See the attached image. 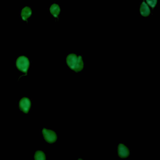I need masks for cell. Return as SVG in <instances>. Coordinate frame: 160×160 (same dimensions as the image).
I'll return each mask as SVG.
<instances>
[{
	"mask_svg": "<svg viewBox=\"0 0 160 160\" xmlns=\"http://www.w3.org/2000/svg\"><path fill=\"white\" fill-rule=\"evenodd\" d=\"M66 62L68 66L76 72L81 71L84 67L81 56H77L75 54H69L66 58Z\"/></svg>",
	"mask_w": 160,
	"mask_h": 160,
	"instance_id": "6da1fadb",
	"label": "cell"
},
{
	"mask_svg": "<svg viewBox=\"0 0 160 160\" xmlns=\"http://www.w3.org/2000/svg\"><path fill=\"white\" fill-rule=\"evenodd\" d=\"M146 1L148 4L152 8H154L157 3V0H146Z\"/></svg>",
	"mask_w": 160,
	"mask_h": 160,
	"instance_id": "30bf717a",
	"label": "cell"
},
{
	"mask_svg": "<svg viewBox=\"0 0 160 160\" xmlns=\"http://www.w3.org/2000/svg\"><path fill=\"white\" fill-rule=\"evenodd\" d=\"M35 160H46V156L43 151H37L34 154Z\"/></svg>",
	"mask_w": 160,
	"mask_h": 160,
	"instance_id": "9c48e42d",
	"label": "cell"
},
{
	"mask_svg": "<svg viewBox=\"0 0 160 160\" xmlns=\"http://www.w3.org/2000/svg\"><path fill=\"white\" fill-rule=\"evenodd\" d=\"M42 132L44 138L47 142L49 143H52L56 141L57 136L54 131L50 129H46V128H43Z\"/></svg>",
	"mask_w": 160,
	"mask_h": 160,
	"instance_id": "3957f363",
	"label": "cell"
},
{
	"mask_svg": "<svg viewBox=\"0 0 160 160\" xmlns=\"http://www.w3.org/2000/svg\"><path fill=\"white\" fill-rule=\"evenodd\" d=\"M19 107L20 109L25 113L28 112L30 107H31V101L27 98H22L19 102Z\"/></svg>",
	"mask_w": 160,
	"mask_h": 160,
	"instance_id": "277c9868",
	"label": "cell"
},
{
	"mask_svg": "<svg viewBox=\"0 0 160 160\" xmlns=\"http://www.w3.org/2000/svg\"><path fill=\"white\" fill-rule=\"evenodd\" d=\"M49 10H50V12L52 14V15L53 16H54L55 18H57L60 12V8L56 4H52L50 7Z\"/></svg>",
	"mask_w": 160,
	"mask_h": 160,
	"instance_id": "ba28073f",
	"label": "cell"
},
{
	"mask_svg": "<svg viewBox=\"0 0 160 160\" xmlns=\"http://www.w3.org/2000/svg\"><path fill=\"white\" fill-rule=\"evenodd\" d=\"M118 154L121 158H126L129 154V151L128 148L123 144L120 143L118 146Z\"/></svg>",
	"mask_w": 160,
	"mask_h": 160,
	"instance_id": "5b68a950",
	"label": "cell"
},
{
	"mask_svg": "<svg viewBox=\"0 0 160 160\" xmlns=\"http://www.w3.org/2000/svg\"><path fill=\"white\" fill-rule=\"evenodd\" d=\"M140 13L142 16H147L150 14V9L145 2H142L141 5Z\"/></svg>",
	"mask_w": 160,
	"mask_h": 160,
	"instance_id": "52a82bcc",
	"label": "cell"
},
{
	"mask_svg": "<svg viewBox=\"0 0 160 160\" xmlns=\"http://www.w3.org/2000/svg\"><path fill=\"white\" fill-rule=\"evenodd\" d=\"M78 160H82V159H78Z\"/></svg>",
	"mask_w": 160,
	"mask_h": 160,
	"instance_id": "8fae6325",
	"label": "cell"
},
{
	"mask_svg": "<svg viewBox=\"0 0 160 160\" xmlns=\"http://www.w3.org/2000/svg\"><path fill=\"white\" fill-rule=\"evenodd\" d=\"M31 14H32V11L31 9V8L29 7L26 6V7H24L22 9L21 16L22 19L25 21L31 16Z\"/></svg>",
	"mask_w": 160,
	"mask_h": 160,
	"instance_id": "8992f818",
	"label": "cell"
},
{
	"mask_svg": "<svg viewBox=\"0 0 160 160\" xmlns=\"http://www.w3.org/2000/svg\"><path fill=\"white\" fill-rule=\"evenodd\" d=\"M16 64L19 70L23 72H26L29 68V62L26 57L22 56L17 59Z\"/></svg>",
	"mask_w": 160,
	"mask_h": 160,
	"instance_id": "7a4b0ae2",
	"label": "cell"
}]
</instances>
